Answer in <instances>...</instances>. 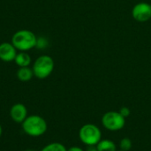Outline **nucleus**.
<instances>
[{
    "instance_id": "nucleus-6",
    "label": "nucleus",
    "mask_w": 151,
    "mask_h": 151,
    "mask_svg": "<svg viewBox=\"0 0 151 151\" xmlns=\"http://www.w3.org/2000/svg\"><path fill=\"white\" fill-rule=\"evenodd\" d=\"M133 18L139 22H146L151 19V4L149 3H138L132 10Z\"/></svg>"
},
{
    "instance_id": "nucleus-5",
    "label": "nucleus",
    "mask_w": 151,
    "mask_h": 151,
    "mask_svg": "<svg viewBox=\"0 0 151 151\" xmlns=\"http://www.w3.org/2000/svg\"><path fill=\"white\" fill-rule=\"evenodd\" d=\"M102 125L109 131L117 132L124 128L126 125V118H124L119 111H107L102 117Z\"/></svg>"
},
{
    "instance_id": "nucleus-12",
    "label": "nucleus",
    "mask_w": 151,
    "mask_h": 151,
    "mask_svg": "<svg viewBox=\"0 0 151 151\" xmlns=\"http://www.w3.org/2000/svg\"><path fill=\"white\" fill-rule=\"evenodd\" d=\"M41 151H67V149L60 142H51L44 146Z\"/></svg>"
},
{
    "instance_id": "nucleus-7",
    "label": "nucleus",
    "mask_w": 151,
    "mask_h": 151,
    "mask_svg": "<svg viewBox=\"0 0 151 151\" xmlns=\"http://www.w3.org/2000/svg\"><path fill=\"white\" fill-rule=\"evenodd\" d=\"M27 109L23 104L18 103L11 107L10 117L14 122L18 124H22V122L27 119Z\"/></svg>"
},
{
    "instance_id": "nucleus-1",
    "label": "nucleus",
    "mask_w": 151,
    "mask_h": 151,
    "mask_svg": "<svg viewBox=\"0 0 151 151\" xmlns=\"http://www.w3.org/2000/svg\"><path fill=\"white\" fill-rule=\"evenodd\" d=\"M23 132L31 137H39L43 135L48 125L46 120L39 115H29L21 124Z\"/></svg>"
},
{
    "instance_id": "nucleus-13",
    "label": "nucleus",
    "mask_w": 151,
    "mask_h": 151,
    "mask_svg": "<svg viewBox=\"0 0 151 151\" xmlns=\"http://www.w3.org/2000/svg\"><path fill=\"white\" fill-rule=\"evenodd\" d=\"M132 146H133L132 141L127 137H125V138L121 139V141L119 142V148L122 150L129 151L132 149Z\"/></svg>"
},
{
    "instance_id": "nucleus-3",
    "label": "nucleus",
    "mask_w": 151,
    "mask_h": 151,
    "mask_svg": "<svg viewBox=\"0 0 151 151\" xmlns=\"http://www.w3.org/2000/svg\"><path fill=\"white\" fill-rule=\"evenodd\" d=\"M79 138L87 146H96L102 140V131L95 124H85L79 131Z\"/></svg>"
},
{
    "instance_id": "nucleus-4",
    "label": "nucleus",
    "mask_w": 151,
    "mask_h": 151,
    "mask_svg": "<svg viewBox=\"0 0 151 151\" xmlns=\"http://www.w3.org/2000/svg\"><path fill=\"white\" fill-rule=\"evenodd\" d=\"M54 60L51 57L48 55L40 56L35 61L33 65V72L34 75L40 80H43L48 78L54 70Z\"/></svg>"
},
{
    "instance_id": "nucleus-20",
    "label": "nucleus",
    "mask_w": 151,
    "mask_h": 151,
    "mask_svg": "<svg viewBox=\"0 0 151 151\" xmlns=\"http://www.w3.org/2000/svg\"><path fill=\"white\" fill-rule=\"evenodd\" d=\"M117 151H125V150H117Z\"/></svg>"
},
{
    "instance_id": "nucleus-8",
    "label": "nucleus",
    "mask_w": 151,
    "mask_h": 151,
    "mask_svg": "<svg viewBox=\"0 0 151 151\" xmlns=\"http://www.w3.org/2000/svg\"><path fill=\"white\" fill-rule=\"evenodd\" d=\"M17 55V49L12 42H2L0 44V59L4 62L14 61Z\"/></svg>"
},
{
    "instance_id": "nucleus-2",
    "label": "nucleus",
    "mask_w": 151,
    "mask_h": 151,
    "mask_svg": "<svg viewBox=\"0 0 151 151\" xmlns=\"http://www.w3.org/2000/svg\"><path fill=\"white\" fill-rule=\"evenodd\" d=\"M37 37L35 35L27 29L17 31L12 38V43L19 51H28L36 46Z\"/></svg>"
},
{
    "instance_id": "nucleus-10",
    "label": "nucleus",
    "mask_w": 151,
    "mask_h": 151,
    "mask_svg": "<svg viewBox=\"0 0 151 151\" xmlns=\"http://www.w3.org/2000/svg\"><path fill=\"white\" fill-rule=\"evenodd\" d=\"M34 72L33 69L30 68L29 66L26 67H19V70L17 71V78L23 82L29 81L33 77H34Z\"/></svg>"
},
{
    "instance_id": "nucleus-16",
    "label": "nucleus",
    "mask_w": 151,
    "mask_h": 151,
    "mask_svg": "<svg viewBox=\"0 0 151 151\" xmlns=\"http://www.w3.org/2000/svg\"><path fill=\"white\" fill-rule=\"evenodd\" d=\"M67 151H85L81 147H78V146H73V147H71L69 148Z\"/></svg>"
},
{
    "instance_id": "nucleus-11",
    "label": "nucleus",
    "mask_w": 151,
    "mask_h": 151,
    "mask_svg": "<svg viewBox=\"0 0 151 151\" xmlns=\"http://www.w3.org/2000/svg\"><path fill=\"white\" fill-rule=\"evenodd\" d=\"M98 151H117L116 143L109 139H102L96 145Z\"/></svg>"
},
{
    "instance_id": "nucleus-19",
    "label": "nucleus",
    "mask_w": 151,
    "mask_h": 151,
    "mask_svg": "<svg viewBox=\"0 0 151 151\" xmlns=\"http://www.w3.org/2000/svg\"><path fill=\"white\" fill-rule=\"evenodd\" d=\"M24 151H35V150H24Z\"/></svg>"
},
{
    "instance_id": "nucleus-15",
    "label": "nucleus",
    "mask_w": 151,
    "mask_h": 151,
    "mask_svg": "<svg viewBox=\"0 0 151 151\" xmlns=\"http://www.w3.org/2000/svg\"><path fill=\"white\" fill-rule=\"evenodd\" d=\"M119 113L124 117V118H127L130 114H131V111H130V109L128 107H122L120 108L119 110Z\"/></svg>"
},
{
    "instance_id": "nucleus-17",
    "label": "nucleus",
    "mask_w": 151,
    "mask_h": 151,
    "mask_svg": "<svg viewBox=\"0 0 151 151\" xmlns=\"http://www.w3.org/2000/svg\"><path fill=\"white\" fill-rule=\"evenodd\" d=\"M85 151H98L96 146H87V149Z\"/></svg>"
},
{
    "instance_id": "nucleus-9",
    "label": "nucleus",
    "mask_w": 151,
    "mask_h": 151,
    "mask_svg": "<svg viewBox=\"0 0 151 151\" xmlns=\"http://www.w3.org/2000/svg\"><path fill=\"white\" fill-rule=\"evenodd\" d=\"M31 57L27 51H20L19 53H17L16 58L14 59V62L19 67H26L29 66L31 64Z\"/></svg>"
},
{
    "instance_id": "nucleus-14",
    "label": "nucleus",
    "mask_w": 151,
    "mask_h": 151,
    "mask_svg": "<svg viewBox=\"0 0 151 151\" xmlns=\"http://www.w3.org/2000/svg\"><path fill=\"white\" fill-rule=\"evenodd\" d=\"M47 46H48V41H47L44 37L37 38V42H36V46H35V48L42 50V49H45Z\"/></svg>"
},
{
    "instance_id": "nucleus-18",
    "label": "nucleus",
    "mask_w": 151,
    "mask_h": 151,
    "mask_svg": "<svg viewBox=\"0 0 151 151\" xmlns=\"http://www.w3.org/2000/svg\"><path fill=\"white\" fill-rule=\"evenodd\" d=\"M2 134H3V128H2V126L0 125V138L2 136Z\"/></svg>"
}]
</instances>
